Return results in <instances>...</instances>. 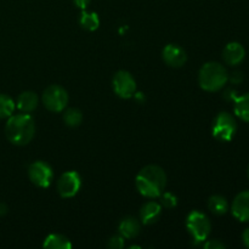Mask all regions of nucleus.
I'll return each mask as SVG.
<instances>
[{
    "instance_id": "nucleus-4",
    "label": "nucleus",
    "mask_w": 249,
    "mask_h": 249,
    "mask_svg": "<svg viewBox=\"0 0 249 249\" xmlns=\"http://www.w3.org/2000/svg\"><path fill=\"white\" fill-rule=\"evenodd\" d=\"M237 131V122L232 114L228 112H220L214 118L212 124V133L216 140L221 142H229L233 139Z\"/></svg>"
},
{
    "instance_id": "nucleus-29",
    "label": "nucleus",
    "mask_w": 249,
    "mask_h": 249,
    "mask_svg": "<svg viewBox=\"0 0 249 249\" xmlns=\"http://www.w3.org/2000/svg\"><path fill=\"white\" fill-rule=\"evenodd\" d=\"M7 212H9V208H7L6 204L2 203V202H0V216L6 215Z\"/></svg>"
},
{
    "instance_id": "nucleus-17",
    "label": "nucleus",
    "mask_w": 249,
    "mask_h": 249,
    "mask_svg": "<svg viewBox=\"0 0 249 249\" xmlns=\"http://www.w3.org/2000/svg\"><path fill=\"white\" fill-rule=\"evenodd\" d=\"M233 111L235 114L243 122L249 123V92L236 97L233 101Z\"/></svg>"
},
{
    "instance_id": "nucleus-16",
    "label": "nucleus",
    "mask_w": 249,
    "mask_h": 249,
    "mask_svg": "<svg viewBox=\"0 0 249 249\" xmlns=\"http://www.w3.org/2000/svg\"><path fill=\"white\" fill-rule=\"evenodd\" d=\"M43 247L48 249H71L72 243L66 236L61 233H53L45 238Z\"/></svg>"
},
{
    "instance_id": "nucleus-20",
    "label": "nucleus",
    "mask_w": 249,
    "mask_h": 249,
    "mask_svg": "<svg viewBox=\"0 0 249 249\" xmlns=\"http://www.w3.org/2000/svg\"><path fill=\"white\" fill-rule=\"evenodd\" d=\"M63 122L70 128H77L82 124L83 122V113L80 109L74 108H67L63 112Z\"/></svg>"
},
{
    "instance_id": "nucleus-22",
    "label": "nucleus",
    "mask_w": 249,
    "mask_h": 249,
    "mask_svg": "<svg viewBox=\"0 0 249 249\" xmlns=\"http://www.w3.org/2000/svg\"><path fill=\"white\" fill-rule=\"evenodd\" d=\"M160 197V204H162L164 208L172 209L177 207L178 198L175 195L172 194V192H163Z\"/></svg>"
},
{
    "instance_id": "nucleus-5",
    "label": "nucleus",
    "mask_w": 249,
    "mask_h": 249,
    "mask_svg": "<svg viewBox=\"0 0 249 249\" xmlns=\"http://www.w3.org/2000/svg\"><path fill=\"white\" fill-rule=\"evenodd\" d=\"M186 228L192 238L197 243H202L208 238L212 230V224L206 214L194 211L187 215Z\"/></svg>"
},
{
    "instance_id": "nucleus-21",
    "label": "nucleus",
    "mask_w": 249,
    "mask_h": 249,
    "mask_svg": "<svg viewBox=\"0 0 249 249\" xmlns=\"http://www.w3.org/2000/svg\"><path fill=\"white\" fill-rule=\"evenodd\" d=\"M16 104L10 96L5 94H0V119L9 118L14 114Z\"/></svg>"
},
{
    "instance_id": "nucleus-30",
    "label": "nucleus",
    "mask_w": 249,
    "mask_h": 249,
    "mask_svg": "<svg viewBox=\"0 0 249 249\" xmlns=\"http://www.w3.org/2000/svg\"><path fill=\"white\" fill-rule=\"evenodd\" d=\"M247 174H248V178H249V165H248V170H247Z\"/></svg>"
},
{
    "instance_id": "nucleus-10",
    "label": "nucleus",
    "mask_w": 249,
    "mask_h": 249,
    "mask_svg": "<svg viewBox=\"0 0 249 249\" xmlns=\"http://www.w3.org/2000/svg\"><path fill=\"white\" fill-rule=\"evenodd\" d=\"M163 61L167 63L169 67L180 68L186 63L187 55L186 51L181 46L177 44H168L162 51Z\"/></svg>"
},
{
    "instance_id": "nucleus-25",
    "label": "nucleus",
    "mask_w": 249,
    "mask_h": 249,
    "mask_svg": "<svg viewBox=\"0 0 249 249\" xmlns=\"http://www.w3.org/2000/svg\"><path fill=\"white\" fill-rule=\"evenodd\" d=\"M203 247L206 249H224L226 248V246L219 240H211L208 241V242L204 243Z\"/></svg>"
},
{
    "instance_id": "nucleus-2",
    "label": "nucleus",
    "mask_w": 249,
    "mask_h": 249,
    "mask_svg": "<svg viewBox=\"0 0 249 249\" xmlns=\"http://www.w3.org/2000/svg\"><path fill=\"white\" fill-rule=\"evenodd\" d=\"M36 134V123L29 113L12 114L5 124L6 139L16 146H24L31 142Z\"/></svg>"
},
{
    "instance_id": "nucleus-7",
    "label": "nucleus",
    "mask_w": 249,
    "mask_h": 249,
    "mask_svg": "<svg viewBox=\"0 0 249 249\" xmlns=\"http://www.w3.org/2000/svg\"><path fill=\"white\" fill-rule=\"evenodd\" d=\"M28 178L36 186L45 189V187L50 186L53 182V168L44 160H36L29 165Z\"/></svg>"
},
{
    "instance_id": "nucleus-27",
    "label": "nucleus",
    "mask_w": 249,
    "mask_h": 249,
    "mask_svg": "<svg viewBox=\"0 0 249 249\" xmlns=\"http://www.w3.org/2000/svg\"><path fill=\"white\" fill-rule=\"evenodd\" d=\"M90 1H91V0H73L75 6H77L78 9L82 10V11L83 10H87V7L90 5Z\"/></svg>"
},
{
    "instance_id": "nucleus-26",
    "label": "nucleus",
    "mask_w": 249,
    "mask_h": 249,
    "mask_svg": "<svg viewBox=\"0 0 249 249\" xmlns=\"http://www.w3.org/2000/svg\"><path fill=\"white\" fill-rule=\"evenodd\" d=\"M223 97L228 101H235L236 97H237V91L233 89H226V91L223 94Z\"/></svg>"
},
{
    "instance_id": "nucleus-3",
    "label": "nucleus",
    "mask_w": 249,
    "mask_h": 249,
    "mask_svg": "<svg viewBox=\"0 0 249 249\" xmlns=\"http://www.w3.org/2000/svg\"><path fill=\"white\" fill-rule=\"evenodd\" d=\"M229 80L228 70L219 62H207L198 73V84L203 90L216 92L223 89Z\"/></svg>"
},
{
    "instance_id": "nucleus-23",
    "label": "nucleus",
    "mask_w": 249,
    "mask_h": 249,
    "mask_svg": "<svg viewBox=\"0 0 249 249\" xmlns=\"http://www.w3.org/2000/svg\"><path fill=\"white\" fill-rule=\"evenodd\" d=\"M124 240H125V238H124L122 235L112 236V237L108 240L107 246H108V248L111 249H122L124 247V245H125Z\"/></svg>"
},
{
    "instance_id": "nucleus-14",
    "label": "nucleus",
    "mask_w": 249,
    "mask_h": 249,
    "mask_svg": "<svg viewBox=\"0 0 249 249\" xmlns=\"http://www.w3.org/2000/svg\"><path fill=\"white\" fill-rule=\"evenodd\" d=\"M118 230L119 235L123 236L125 240H131L140 233L141 225L138 219H135L134 216H125L119 223Z\"/></svg>"
},
{
    "instance_id": "nucleus-28",
    "label": "nucleus",
    "mask_w": 249,
    "mask_h": 249,
    "mask_svg": "<svg viewBox=\"0 0 249 249\" xmlns=\"http://www.w3.org/2000/svg\"><path fill=\"white\" fill-rule=\"evenodd\" d=\"M242 241H243V245H245L247 248H249V228L243 231Z\"/></svg>"
},
{
    "instance_id": "nucleus-6",
    "label": "nucleus",
    "mask_w": 249,
    "mask_h": 249,
    "mask_svg": "<svg viewBox=\"0 0 249 249\" xmlns=\"http://www.w3.org/2000/svg\"><path fill=\"white\" fill-rule=\"evenodd\" d=\"M41 101L48 111L62 112L68 104V92L61 85L53 84L44 90Z\"/></svg>"
},
{
    "instance_id": "nucleus-15",
    "label": "nucleus",
    "mask_w": 249,
    "mask_h": 249,
    "mask_svg": "<svg viewBox=\"0 0 249 249\" xmlns=\"http://www.w3.org/2000/svg\"><path fill=\"white\" fill-rule=\"evenodd\" d=\"M38 95L34 91H23L17 97L16 106L22 113H32L38 107Z\"/></svg>"
},
{
    "instance_id": "nucleus-1",
    "label": "nucleus",
    "mask_w": 249,
    "mask_h": 249,
    "mask_svg": "<svg viewBox=\"0 0 249 249\" xmlns=\"http://www.w3.org/2000/svg\"><path fill=\"white\" fill-rule=\"evenodd\" d=\"M135 185L140 195L147 198H157L163 194L167 185L165 172L158 165H146L136 175Z\"/></svg>"
},
{
    "instance_id": "nucleus-9",
    "label": "nucleus",
    "mask_w": 249,
    "mask_h": 249,
    "mask_svg": "<svg viewBox=\"0 0 249 249\" xmlns=\"http://www.w3.org/2000/svg\"><path fill=\"white\" fill-rule=\"evenodd\" d=\"M82 187V178L74 170L66 172L58 178L57 192L63 198L74 197Z\"/></svg>"
},
{
    "instance_id": "nucleus-13",
    "label": "nucleus",
    "mask_w": 249,
    "mask_h": 249,
    "mask_svg": "<svg viewBox=\"0 0 249 249\" xmlns=\"http://www.w3.org/2000/svg\"><path fill=\"white\" fill-rule=\"evenodd\" d=\"M162 215V206L155 201L146 202L140 211V220L145 225H151V224L158 221V219Z\"/></svg>"
},
{
    "instance_id": "nucleus-24",
    "label": "nucleus",
    "mask_w": 249,
    "mask_h": 249,
    "mask_svg": "<svg viewBox=\"0 0 249 249\" xmlns=\"http://www.w3.org/2000/svg\"><path fill=\"white\" fill-rule=\"evenodd\" d=\"M243 79H245V77H243V73L241 72V71H233V72L229 75V80L235 85L241 84V83L243 82Z\"/></svg>"
},
{
    "instance_id": "nucleus-11",
    "label": "nucleus",
    "mask_w": 249,
    "mask_h": 249,
    "mask_svg": "<svg viewBox=\"0 0 249 249\" xmlns=\"http://www.w3.org/2000/svg\"><path fill=\"white\" fill-rule=\"evenodd\" d=\"M232 215L241 223L249 221V191H242L235 197L231 204Z\"/></svg>"
},
{
    "instance_id": "nucleus-19",
    "label": "nucleus",
    "mask_w": 249,
    "mask_h": 249,
    "mask_svg": "<svg viewBox=\"0 0 249 249\" xmlns=\"http://www.w3.org/2000/svg\"><path fill=\"white\" fill-rule=\"evenodd\" d=\"M79 23L82 26V28H84L85 31H96L100 26L99 15L96 12H88L87 10H83L82 14H80Z\"/></svg>"
},
{
    "instance_id": "nucleus-18",
    "label": "nucleus",
    "mask_w": 249,
    "mask_h": 249,
    "mask_svg": "<svg viewBox=\"0 0 249 249\" xmlns=\"http://www.w3.org/2000/svg\"><path fill=\"white\" fill-rule=\"evenodd\" d=\"M208 208L215 215H224L229 211L228 199L220 195H214V196L209 197Z\"/></svg>"
},
{
    "instance_id": "nucleus-12",
    "label": "nucleus",
    "mask_w": 249,
    "mask_h": 249,
    "mask_svg": "<svg viewBox=\"0 0 249 249\" xmlns=\"http://www.w3.org/2000/svg\"><path fill=\"white\" fill-rule=\"evenodd\" d=\"M246 57V49L243 48L242 44L237 41H231L224 48L223 50V60L226 65L235 66L241 65Z\"/></svg>"
},
{
    "instance_id": "nucleus-8",
    "label": "nucleus",
    "mask_w": 249,
    "mask_h": 249,
    "mask_svg": "<svg viewBox=\"0 0 249 249\" xmlns=\"http://www.w3.org/2000/svg\"><path fill=\"white\" fill-rule=\"evenodd\" d=\"M112 85L117 96L122 99H130L136 92V82L128 71H118L114 74Z\"/></svg>"
}]
</instances>
